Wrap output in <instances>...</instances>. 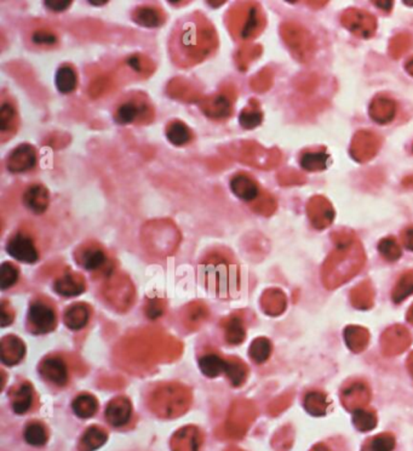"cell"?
<instances>
[{"label":"cell","mask_w":413,"mask_h":451,"mask_svg":"<svg viewBox=\"0 0 413 451\" xmlns=\"http://www.w3.org/2000/svg\"><path fill=\"white\" fill-rule=\"evenodd\" d=\"M218 34L205 15L195 11L175 24L168 38V53L177 67L197 66L216 53Z\"/></svg>","instance_id":"6da1fadb"},{"label":"cell","mask_w":413,"mask_h":451,"mask_svg":"<svg viewBox=\"0 0 413 451\" xmlns=\"http://www.w3.org/2000/svg\"><path fill=\"white\" fill-rule=\"evenodd\" d=\"M336 249L322 264V284L328 290L341 287L354 278L365 266L366 255L360 240L349 230H337L332 235Z\"/></svg>","instance_id":"7a4b0ae2"},{"label":"cell","mask_w":413,"mask_h":451,"mask_svg":"<svg viewBox=\"0 0 413 451\" xmlns=\"http://www.w3.org/2000/svg\"><path fill=\"white\" fill-rule=\"evenodd\" d=\"M155 117L153 103L144 92H128L116 102L113 119L123 126H139L152 123Z\"/></svg>","instance_id":"3957f363"},{"label":"cell","mask_w":413,"mask_h":451,"mask_svg":"<svg viewBox=\"0 0 413 451\" xmlns=\"http://www.w3.org/2000/svg\"><path fill=\"white\" fill-rule=\"evenodd\" d=\"M281 35L296 60L302 63L312 61L317 53V43L312 33L306 27L295 22L283 24Z\"/></svg>","instance_id":"277c9868"},{"label":"cell","mask_w":413,"mask_h":451,"mask_svg":"<svg viewBox=\"0 0 413 451\" xmlns=\"http://www.w3.org/2000/svg\"><path fill=\"white\" fill-rule=\"evenodd\" d=\"M341 24L351 34L361 39H370L377 31V19L366 10L351 8L341 16Z\"/></svg>","instance_id":"5b68a950"},{"label":"cell","mask_w":413,"mask_h":451,"mask_svg":"<svg viewBox=\"0 0 413 451\" xmlns=\"http://www.w3.org/2000/svg\"><path fill=\"white\" fill-rule=\"evenodd\" d=\"M383 139L371 130H359L351 139V155L358 163H367L380 152Z\"/></svg>","instance_id":"8992f818"},{"label":"cell","mask_w":413,"mask_h":451,"mask_svg":"<svg viewBox=\"0 0 413 451\" xmlns=\"http://www.w3.org/2000/svg\"><path fill=\"white\" fill-rule=\"evenodd\" d=\"M6 251L12 259L22 264H35L39 259V251L33 237L24 230H19L10 237L6 243Z\"/></svg>","instance_id":"52a82bcc"},{"label":"cell","mask_w":413,"mask_h":451,"mask_svg":"<svg viewBox=\"0 0 413 451\" xmlns=\"http://www.w3.org/2000/svg\"><path fill=\"white\" fill-rule=\"evenodd\" d=\"M412 343V337L409 330L403 325H393L388 327L380 339L382 352L387 357L399 355L409 348Z\"/></svg>","instance_id":"ba28073f"},{"label":"cell","mask_w":413,"mask_h":451,"mask_svg":"<svg viewBox=\"0 0 413 451\" xmlns=\"http://www.w3.org/2000/svg\"><path fill=\"white\" fill-rule=\"evenodd\" d=\"M307 215L314 228L322 230L332 225L336 212L331 202L324 196L310 198L307 204Z\"/></svg>","instance_id":"9c48e42d"},{"label":"cell","mask_w":413,"mask_h":451,"mask_svg":"<svg viewBox=\"0 0 413 451\" xmlns=\"http://www.w3.org/2000/svg\"><path fill=\"white\" fill-rule=\"evenodd\" d=\"M38 155L33 146L22 144L11 151L6 158V169L10 173H22L30 171L37 165Z\"/></svg>","instance_id":"30bf717a"},{"label":"cell","mask_w":413,"mask_h":451,"mask_svg":"<svg viewBox=\"0 0 413 451\" xmlns=\"http://www.w3.org/2000/svg\"><path fill=\"white\" fill-rule=\"evenodd\" d=\"M371 400V389L364 381H355L342 389L341 402L349 411L366 408Z\"/></svg>","instance_id":"8fae6325"},{"label":"cell","mask_w":413,"mask_h":451,"mask_svg":"<svg viewBox=\"0 0 413 451\" xmlns=\"http://www.w3.org/2000/svg\"><path fill=\"white\" fill-rule=\"evenodd\" d=\"M28 318L30 327L35 329L37 334H46L55 327V312L48 303L43 301H35L30 305Z\"/></svg>","instance_id":"7c38bea8"},{"label":"cell","mask_w":413,"mask_h":451,"mask_svg":"<svg viewBox=\"0 0 413 451\" xmlns=\"http://www.w3.org/2000/svg\"><path fill=\"white\" fill-rule=\"evenodd\" d=\"M19 111L10 97H3L0 105V135L5 142L11 139L19 128Z\"/></svg>","instance_id":"4fadbf2b"},{"label":"cell","mask_w":413,"mask_h":451,"mask_svg":"<svg viewBox=\"0 0 413 451\" xmlns=\"http://www.w3.org/2000/svg\"><path fill=\"white\" fill-rule=\"evenodd\" d=\"M398 112V105L392 97L385 95H377L371 101L369 114L371 119L380 125H387L395 119Z\"/></svg>","instance_id":"5bb4252c"},{"label":"cell","mask_w":413,"mask_h":451,"mask_svg":"<svg viewBox=\"0 0 413 451\" xmlns=\"http://www.w3.org/2000/svg\"><path fill=\"white\" fill-rule=\"evenodd\" d=\"M231 191L236 198L244 202H252L260 196V186L254 178L245 173H236L231 178Z\"/></svg>","instance_id":"9a60e30c"},{"label":"cell","mask_w":413,"mask_h":451,"mask_svg":"<svg viewBox=\"0 0 413 451\" xmlns=\"http://www.w3.org/2000/svg\"><path fill=\"white\" fill-rule=\"evenodd\" d=\"M24 207L34 214H43L50 204V194L48 188L42 183H33L26 188L24 193Z\"/></svg>","instance_id":"2e32d148"},{"label":"cell","mask_w":413,"mask_h":451,"mask_svg":"<svg viewBox=\"0 0 413 451\" xmlns=\"http://www.w3.org/2000/svg\"><path fill=\"white\" fill-rule=\"evenodd\" d=\"M39 373L46 381L60 387L68 382L67 365L58 357H49L44 359L39 368Z\"/></svg>","instance_id":"e0dca14e"},{"label":"cell","mask_w":413,"mask_h":451,"mask_svg":"<svg viewBox=\"0 0 413 451\" xmlns=\"http://www.w3.org/2000/svg\"><path fill=\"white\" fill-rule=\"evenodd\" d=\"M131 19L141 27L157 28L166 21V14L160 6L143 5L134 10Z\"/></svg>","instance_id":"ac0fdd59"},{"label":"cell","mask_w":413,"mask_h":451,"mask_svg":"<svg viewBox=\"0 0 413 451\" xmlns=\"http://www.w3.org/2000/svg\"><path fill=\"white\" fill-rule=\"evenodd\" d=\"M330 163V155L325 147L304 149L299 155V164L303 170L309 173L324 171Z\"/></svg>","instance_id":"d6986e66"},{"label":"cell","mask_w":413,"mask_h":451,"mask_svg":"<svg viewBox=\"0 0 413 451\" xmlns=\"http://www.w3.org/2000/svg\"><path fill=\"white\" fill-rule=\"evenodd\" d=\"M79 84L77 69L71 63H63L56 71L55 85L60 94L69 95L77 90Z\"/></svg>","instance_id":"ffe728a7"},{"label":"cell","mask_w":413,"mask_h":451,"mask_svg":"<svg viewBox=\"0 0 413 451\" xmlns=\"http://www.w3.org/2000/svg\"><path fill=\"white\" fill-rule=\"evenodd\" d=\"M131 414H132V408L126 399H114L107 407V421L114 427H123L130 421Z\"/></svg>","instance_id":"44dd1931"},{"label":"cell","mask_w":413,"mask_h":451,"mask_svg":"<svg viewBox=\"0 0 413 451\" xmlns=\"http://www.w3.org/2000/svg\"><path fill=\"white\" fill-rule=\"evenodd\" d=\"M78 262L87 271H97L107 262V255L97 245H87L78 254Z\"/></svg>","instance_id":"7402d4cb"},{"label":"cell","mask_w":413,"mask_h":451,"mask_svg":"<svg viewBox=\"0 0 413 451\" xmlns=\"http://www.w3.org/2000/svg\"><path fill=\"white\" fill-rule=\"evenodd\" d=\"M165 135H166L168 142L176 147L187 146L194 139L193 131L189 129V126L186 123L177 119L171 120L168 123L166 129H165Z\"/></svg>","instance_id":"603a6c76"},{"label":"cell","mask_w":413,"mask_h":451,"mask_svg":"<svg viewBox=\"0 0 413 451\" xmlns=\"http://www.w3.org/2000/svg\"><path fill=\"white\" fill-rule=\"evenodd\" d=\"M351 305L358 309H370L375 301V290L370 280L358 284L351 293Z\"/></svg>","instance_id":"cb8c5ba5"},{"label":"cell","mask_w":413,"mask_h":451,"mask_svg":"<svg viewBox=\"0 0 413 451\" xmlns=\"http://www.w3.org/2000/svg\"><path fill=\"white\" fill-rule=\"evenodd\" d=\"M344 341L349 350L354 353H360L366 350L370 341V334L365 327L358 325H349L344 330Z\"/></svg>","instance_id":"d4e9b609"},{"label":"cell","mask_w":413,"mask_h":451,"mask_svg":"<svg viewBox=\"0 0 413 451\" xmlns=\"http://www.w3.org/2000/svg\"><path fill=\"white\" fill-rule=\"evenodd\" d=\"M29 44L39 50L56 48L58 45V35L51 28L39 27L34 29L29 35Z\"/></svg>","instance_id":"484cf974"},{"label":"cell","mask_w":413,"mask_h":451,"mask_svg":"<svg viewBox=\"0 0 413 451\" xmlns=\"http://www.w3.org/2000/svg\"><path fill=\"white\" fill-rule=\"evenodd\" d=\"M227 360L222 359L220 355H204L199 359V368L202 370V374L207 377H217L221 374H225Z\"/></svg>","instance_id":"4316f807"},{"label":"cell","mask_w":413,"mask_h":451,"mask_svg":"<svg viewBox=\"0 0 413 451\" xmlns=\"http://www.w3.org/2000/svg\"><path fill=\"white\" fill-rule=\"evenodd\" d=\"M33 403V389H32V384L24 382L17 392L14 394V399H12V409L16 414L22 415V414L27 413Z\"/></svg>","instance_id":"83f0119b"},{"label":"cell","mask_w":413,"mask_h":451,"mask_svg":"<svg viewBox=\"0 0 413 451\" xmlns=\"http://www.w3.org/2000/svg\"><path fill=\"white\" fill-rule=\"evenodd\" d=\"M303 403H304V409L313 416H324L328 407L326 395L317 391H313L306 394Z\"/></svg>","instance_id":"f1b7e54d"},{"label":"cell","mask_w":413,"mask_h":451,"mask_svg":"<svg viewBox=\"0 0 413 451\" xmlns=\"http://www.w3.org/2000/svg\"><path fill=\"white\" fill-rule=\"evenodd\" d=\"M413 293V271L405 272L399 280L395 284L392 298L395 303H400L405 301L406 298Z\"/></svg>","instance_id":"f546056e"},{"label":"cell","mask_w":413,"mask_h":451,"mask_svg":"<svg viewBox=\"0 0 413 451\" xmlns=\"http://www.w3.org/2000/svg\"><path fill=\"white\" fill-rule=\"evenodd\" d=\"M413 46L412 35L409 33L396 34L395 37L390 39L389 46H388V53L390 58H403L405 53H409L410 49Z\"/></svg>","instance_id":"4dcf8cb0"},{"label":"cell","mask_w":413,"mask_h":451,"mask_svg":"<svg viewBox=\"0 0 413 451\" xmlns=\"http://www.w3.org/2000/svg\"><path fill=\"white\" fill-rule=\"evenodd\" d=\"M353 423L360 432H370L377 426V415L375 410L359 409L353 413Z\"/></svg>","instance_id":"1f68e13d"},{"label":"cell","mask_w":413,"mask_h":451,"mask_svg":"<svg viewBox=\"0 0 413 451\" xmlns=\"http://www.w3.org/2000/svg\"><path fill=\"white\" fill-rule=\"evenodd\" d=\"M72 407L74 413L77 414L79 418H89L96 413L98 404L96 399L90 394H82L73 402Z\"/></svg>","instance_id":"d6a6232c"},{"label":"cell","mask_w":413,"mask_h":451,"mask_svg":"<svg viewBox=\"0 0 413 451\" xmlns=\"http://www.w3.org/2000/svg\"><path fill=\"white\" fill-rule=\"evenodd\" d=\"M24 439L32 447H43L48 442V432L42 423H30L24 429Z\"/></svg>","instance_id":"836d02e7"},{"label":"cell","mask_w":413,"mask_h":451,"mask_svg":"<svg viewBox=\"0 0 413 451\" xmlns=\"http://www.w3.org/2000/svg\"><path fill=\"white\" fill-rule=\"evenodd\" d=\"M378 251H380V256L388 262L398 261L403 255L401 246L394 237H387L385 239L380 240V244H378Z\"/></svg>","instance_id":"e575fe53"},{"label":"cell","mask_w":413,"mask_h":451,"mask_svg":"<svg viewBox=\"0 0 413 451\" xmlns=\"http://www.w3.org/2000/svg\"><path fill=\"white\" fill-rule=\"evenodd\" d=\"M262 120H263V113L261 111L258 105H256V103L246 107L239 117L241 126L247 130L255 129L258 125H261Z\"/></svg>","instance_id":"d590c367"},{"label":"cell","mask_w":413,"mask_h":451,"mask_svg":"<svg viewBox=\"0 0 413 451\" xmlns=\"http://www.w3.org/2000/svg\"><path fill=\"white\" fill-rule=\"evenodd\" d=\"M106 441V433L102 432L100 428L91 427L84 433L80 445L85 449V451L96 450L98 448L102 447Z\"/></svg>","instance_id":"8d00e7d4"},{"label":"cell","mask_w":413,"mask_h":451,"mask_svg":"<svg viewBox=\"0 0 413 451\" xmlns=\"http://www.w3.org/2000/svg\"><path fill=\"white\" fill-rule=\"evenodd\" d=\"M265 308L267 312L278 316L286 308V298L280 290H272L265 296Z\"/></svg>","instance_id":"74e56055"},{"label":"cell","mask_w":413,"mask_h":451,"mask_svg":"<svg viewBox=\"0 0 413 451\" xmlns=\"http://www.w3.org/2000/svg\"><path fill=\"white\" fill-rule=\"evenodd\" d=\"M395 448V438L390 433H382L371 438L366 443L362 451H393Z\"/></svg>","instance_id":"f35d334b"},{"label":"cell","mask_w":413,"mask_h":451,"mask_svg":"<svg viewBox=\"0 0 413 451\" xmlns=\"http://www.w3.org/2000/svg\"><path fill=\"white\" fill-rule=\"evenodd\" d=\"M272 353V343L268 339L260 337L252 342L250 347V357L256 363H265Z\"/></svg>","instance_id":"ab89813d"},{"label":"cell","mask_w":413,"mask_h":451,"mask_svg":"<svg viewBox=\"0 0 413 451\" xmlns=\"http://www.w3.org/2000/svg\"><path fill=\"white\" fill-rule=\"evenodd\" d=\"M225 374L231 381V386H234V387H239L245 382V366L236 360H227Z\"/></svg>","instance_id":"60d3db41"},{"label":"cell","mask_w":413,"mask_h":451,"mask_svg":"<svg viewBox=\"0 0 413 451\" xmlns=\"http://www.w3.org/2000/svg\"><path fill=\"white\" fill-rule=\"evenodd\" d=\"M55 289H56V293H61L63 296H74V295L82 293L84 287H82L79 282L71 275H66L64 278L60 279L56 282Z\"/></svg>","instance_id":"b9f144b4"},{"label":"cell","mask_w":413,"mask_h":451,"mask_svg":"<svg viewBox=\"0 0 413 451\" xmlns=\"http://www.w3.org/2000/svg\"><path fill=\"white\" fill-rule=\"evenodd\" d=\"M19 279V269L10 262H4L0 267V288L1 290L11 288Z\"/></svg>","instance_id":"7bdbcfd3"},{"label":"cell","mask_w":413,"mask_h":451,"mask_svg":"<svg viewBox=\"0 0 413 451\" xmlns=\"http://www.w3.org/2000/svg\"><path fill=\"white\" fill-rule=\"evenodd\" d=\"M77 318H79V321L82 323V325L87 324V319H89V311H87V306H84V305H76V306L69 308L67 313H66V317H64V319H66V325L74 330L76 323H77Z\"/></svg>","instance_id":"ee69618b"},{"label":"cell","mask_w":413,"mask_h":451,"mask_svg":"<svg viewBox=\"0 0 413 451\" xmlns=\"http://www.w3.org/2000/svg\"><path fill=\"white\" fill-rule=\"evenodd\" d=\"M244 337H245V330L240 318H233L228 327V341L231 343H240L241 341H244Z\"/></svg>","instance_id":"f6af8a7d"},{"label":"cell","mask_w":413,"mask_h":451,"mask_svg":"<svg viewBox=\"0 0 413 451\" xmlns=\"http://www.w3.org/2000/svg\"><path fill=\"white\" fill-rule=\"evenodd\" d=\"M280 182L286 185V186L304 185V183L307 182V178L297 170H288V171L285 170L280 175Z\"/></svg>","instance_id":"bcb514c9"},{"label":"cell","mask_w":413,"mask_h":451,"mask_svg":"<svg viewBox=\"0 0 413 451\" xmlns=\"http://www.w3.org/2000/svg\"><path fill=\"white\" fill-rule=\"evenodd\" d=\"M44 5L50 11H53V12H62V11H66V10L69 9V6L72 5V1H45Z\"/></svg>","instance_id":"7dc6e473"},{"label":"cell","mask_w":413,"mask_h":451,"mask_svg":"<svg viewBox=\"0 0 413 451\" xmlns=\"http://www.w3.org/2000/svg\"><path fill=\"white\" fill-rule=\"evenodd\" d=\"M401 241L406 249L413 251V226L405 228L401 232Z\"/></svg>","instance_id":"c3c4849f"},{"label":"cell","mask_w":413,"mask_h":451,"mask_svg":"<svg viewBox=\"0 0 413 451\" xmlns=\"http://www.w3.org/2000/svg\"><path fill=\"white\" fill-rule=\"evenodd\" d=\"M374 4L377 5L378 9L383 10L385 12H390L394 6L393 1H374Z\"/></svg>","instance_id":"681fc988"},{"label":"cell","mask_w":413,"mask_h":451,"mask_svg":"<svg viewBox=\"0 0 413 451\" xmlns=\"http://www.w3.org/2000/svg\"><path fill=\"white\" fill-rule=\"evenodd\" d=\"M403 186L406 188H410V189H413V175H411V176H406V178L403 180Z\"/></svg>","instance_id":"f907efd6"},{"label":"cell","mask_w":413,"mask_h":451,"mask_svg":"<svg viewBox=\"0 0 413 451\" xmlns=\"http://www.w3.org/2000/svg\"><path fill=\"white\" fill-rule=\"evenodd\" d=\"M405 69H406V72L409 73L410 76H412L413 77V58L406 61V63H405Z\"/></svg>","instance_id":"816d5d0a"},{"label":"cell","mask_w":413,"mask_h":451,"mask_svg":"<svg viewBox=\"0 0 413 451\" xmlns=\"http://www.w3.org/2000/svg\"><path fill=\"white\" fill-rule=\"evenodd\" d=\"M306 4L313 5V8H317V9H319V8L325 6V5L327 4V1H306Z\"/></svg>","instance_id":"f5cc1de1"},{"label":"cell","mask_w":413,"mask_h":451,"mask_svg":"<svg viewBox=\"0 0 413 451\" xmlns=\"http://www.w3.org/2000/svg\"><path fill=\"white\" fill-rule=\"evenodd\" d=\"M310 451H331L328 448L326 447V445H324V444H317V445H314V447L310 449Z\"/></svg>","instance_id":"db71d44e"},{"label":"cell","mask_w":413,"mask_h":451,"mask_svg":"<svg viewBox=\"0 0 413 451\" xmlns=\"http://www.w3.org/2000/svg\"><path fill=\"white\" fill-rule=\"evenodd\" d=\"M407 369H409V373L413 377V352L410 355L409 359H407Z\"/></svg>","instance_id":"11a10c76"},{"label":"cell","mask_w":413,"mask_h":451,"mask_svg":"<svg viewBox=\"0 0 413 451\" xmlns=\"http://www.w3.org/2000/svg\"><path fill=\"white\" fill-rule=\"evenodd\" d=\"M406 318H407V321L413 325V305L410 307L409 312L406 314Z\"/></svg>","instance_id":"9f6ffc18"},{"label":"cell","mask_w":413,"mask_h":451,"mask_svg":"<svg viewBox=\"0 0 413 451\" xmlns=\"http://www.w3.org/2000/svg\"><path fill=\"white\" fill-rule=\"evenodd\" d=\"M90 4H92V5H106L107 1H97V3H96V1H90Z\"/></svg>","instance_id":"6f0895ef"},{"label":"cell","mask_w":413,"mask_h":451,"mask_svg":"<svg viewBox=\"0 0 413 451\" xmlns=\"http://www.w3.org/2000/svg\"><path fill=\"white\" fill-rule=\"evenodd\" d=\"M412 153H413V147H412Z\"/></svg>","instance_id":"680465c9"}]
</instances>
